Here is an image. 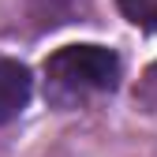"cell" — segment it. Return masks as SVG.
Returning <instances> with one entry per match:
<instances>
[{
	"label": "cell",
	"mask_w": 157,
	"mask_h": 157,
	"mask_svg": "<svg viewBox=\"0 0 157 157\" xmlns=\"http://www.w3.org/2000/svg\"><path fill=\"white\" fill-rule=\"evenodd\" d=\"M120 82V56L105 45H64L45 60V94L52 105H82Z\"/></svg>",
	"instance_id": "obj_1"
},
{
	"label": "cell",
	"mask_w": 157,
	"mask_h": 157,
	"mask_svg": "<svg viewBox=\"0 0 157 157\" xmlns=\"http://www.w3.org/2000/svg\"><path fill=\"white\" fill-rule=\"evenodd\" d=\"M30 94H34L30 67L19 64V60L0 56V124L15 120V116L30 105Z\"/></svg>",
	"instance_id": "obj_2"
},
{
	"label": "cell",
	"mask_w": 157,
	"mask_h": 157,
	"mask_svg": "<svg viewBox=\"0 0 157 157\" xmlns=\"http://www.w3.org/2000/svg\"><path fill=\"white\" fill-rule=\"evenodd\" d=\"M120 11L142 30H157V0H116Z\"/></svg>",
	"instance_id": "obj_3"
}]
</instances>
